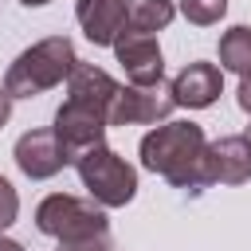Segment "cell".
Segmentation results:
<instances>
[{"mask_svg":"<svg viewBox=\"0 0 251 251\" xmlns=\"http://www.w3.org/2000/svg\"><path fill=\"white\" fill-rule=\"evenodd\" d=\"M67 149V161L75 165L86 149H94L98 141H106V129H110V118L94 106H82L75 98H67L59 110H55V126H51Z\"/></svg>","mask_w":251,"mask_h":251,"instance_id":"obj_6","label":"cell"},{"mask_svg":"<svg viewBox=\"0 0 251 251\" xmlns=\"http://www.w3.org/2000/svg\"><path fill=\"white\" fill-rule=\"evenodd\" d=\"M220 67L235 75H251V27L235 24L220 35Z\"/></svg>","mask_w":251,"mask_h":251,"instance_id":"obj_14","label":"cell"},{"mask_svg":"<svg viewBox=\"0 0 251 251\" xmlns=\"http://www.w3.org/2000/svg\"><path fill=\"white\" fill-rule=\"evenodd\" d=\"M12 157H16L20 173L31 176V180H47V176H55L63 165H71V161H67V149H63V141H59L55 129H27V133H20Z\"/></svg>","mask_w":251,"mask_h":251,"instance_id":"obj_7","label":"cell"},{"mask_svg":"<svg viewBox=\"0 0 251 251\" xmlns=\"http://www.w3.org/2000/svg\"><path fill=\"white\" fill-rule=\"evenodd\" d=\"M20 4H27V8H39V4H51V0H20Z\"/></svg>","mask_w":251,"mask_h":251,"instance_id":"obj_21","label":"cell"},{"mask_svg":"<svg viewBox=\"0 0 251 251\" xmlns=\"http://www.w3.org/2000/svg\"><path fill=\"white\" fill-rule=\"evenodd\" d=\"M141 153V169L165 176L173 188H208V141L204 129L196 122H165L157 129H149L137 145Z\"/></svg>","mask_w":251,"mask_h":251,"instance_id":"obj_1","label":"cell"},{"mask_svg":"<svg viewBox=\"0 0 251 251\" xmlns=\"http://www.w3.org/2000/svg\"><path fill=\"white\" fill-rule=\"evenodd\" d=\"M75 20L94 47H114L126 31V0H75Z\"/></svg>","mask_w":251,"mask_h":251,"instance_id":"obj_9","label":"cell"},{"mask_svg":"<svg viewBox=\"0 0 251 251\" xmlns=\"http://www.w3.org/2000/svg\"><path fill=\"white\" fill-rule=\"evenodd\" d=\"M235 98H239V110L251 114V75H239V94Z\"/></svg>","mask_w":251,"mask_h":251,"instance_id":"obj_18","label":"cell"},{"mask_svg":"<svg viewBox=\"0 0 251 251\" xmlns=\"http://www.w3.org/2000/svg\"><path fill=\"white\" fill-rule=\"evenodd\" d=\"M224 90V75L216 63H188L176 78H173V98L176 106H188V110H208Z\"/></svg>","mask_w":251,"mask_h":251,"instance_id":"obj_11","label":"cell"},{"mask_svg":"<svg viewBox=\"0 0 251 251\" xmlns=\"http://www.w3.org/2000/svg\"><path fill=\"white\" fill-rule=\"evenodd\" d=\"M208 176H212V184H247L251 180V141L239 133L208 141Z\"/></svg>","mask_w":251,"mask_h":251,"instance_id":"obj_10","label":"cell"},{"mask_svg":"<svg viewBox=\"0 0 251 251\" xmlns=\"http://www.w3.org/2000/svg\"><path fill=\"white\" fill-rule=\"evenodd\" d=\"M75 173L82 180V188L102 204V208H126L137 196V169L126 165L106 141H98L94 149H86L75 161Z\"/></svg>","mask_w":251,"mask_h":251,"instance_id":"obj_3","label":"cell"},{"mask_svg":"<svg viewBox=\"0 0 251 251\" xmlns=\"http://www.w3.org/2000/svg\"><path fill=\"white\" fill-rule=\"evenodd\" d=\"M180 12H184L188 24H196V27H212V24L224 20L227 0H180Z\"/></svg>","mask_w":251,"mask_h":251,"instance_id":"obj_15","label":"cell"},{"mask_svg":"<svg viewBox=\"0 0 251 251\" xmlns=\"http://www.w3.org/2000/svg\"><path fill=\"white\" fill-rule=\"evenodd\" d=\"M55 251H114V247H110V231H102V235H86V239H63Z\"/></svg>","mask_w":251,"mask_h":251,"instance_id":"obj_17","label":"cell"},{"mask_svg":"<svg viewBox=\"0 0 251 251\" xmlns=\"http://www.w3.org/2000/svg\"><path fill=\"white\" fill-rule=\"evenodd\" d=\"M114 59L122 63L126 78L137 82V86H149V82H161L165 78V59H161V47H157L153 35L122 31L118 43H114Z\"/></svg>","mask_w":251,"mask_h":251,"instance_id":"obj_8","label":"cell"},{"mask_svg":"<svg viewBox=\"0 0 251 251\" xmlns=\"http://www.w3.org/2000/svg\"><path fill=\"white\" fill-rule=\"evenodd\" d=\"M173 16H176V4L173 0H126V27L129 31L153 35V31L169 27Z\"/></svg>","mask_w":251,"mask_h":251,"instance_id":"obj_13","label":"cell"},{"mask_svg":"<svg viewBox=\"0 0 251 251\" xmlns=\"http://www.w3.org/2000/svg\"><path fill=\"white\" fill-rule=\"evenodd\" d=\"M0 251H24V247H20L16 239H4V235H0Z\"/></svg>","mask_w":251,"mask_h":251,"instance_id":"obj_20","label":"cell"},{"mask_svg":"<svg viewBox=\"0 0 251 251\" xmlns=\"http://www.w3.org/2000/svg\"><path fill=\"white\" fill-rule=\"evenodd\" d=\"M16 216H20V196H16V188L0 176V231H4V227H12V224H16Z\"/></svg>","mask_w":251,"mask_h":251,"instance_id":"obj_16","label":"cell"},{"mask_svg":"<svg viewBox=\"0 0 251 251\" xmlns=\"http://www.w3.org/2000/svg\"><path fill=\"white\" fill-rule=\"evenodd\" d=\"M8 118H12V94L0 86V129H4V122H8Z\"/></svg>","mask_w":251,"mask_h":251,"instance_id":"obj_19","label":"cell"},{"mask_svg":"<svg viewBox=\"0 0 251 251\" xmlns=\"http://www.w3.org/2000/svg\"><path fill=\"white\" fill-rule=\"evenodd\" d=\"M243 137H247V141H251V129H247V133H243Z\"/></svg>","mask_w":251,"mask_h":251,"instance_id":"obj_22","label":"cell"},{"mask_svg":"<svg viewBox=\"0 0 251 251\" xmlns=\"http://www.w3.org/2000/svg\"><path fill=\"white\" fill-rule=\"evenodd\" d=\"M75 63H78L75 43H71L67 35H47V39L31 43V47L8 67L4 90H8L12 98H35V94L67 82L71 71H75Z\"/></svg>","mask_w":251,"mask_h":251,"instance_id":"obj_2","label":"cell"},{"mask_svg":"<svg viewBox=\"0 0 251 251\" xmlns=\"http://www.w3.org/2000/svg\"><path fill=\"white\" fill-rule=\"evenodd\" d=\"M176 98H173V82H149V86H137V82H118V94L110 102V126H157L173 114Z\"/></svg>","mask_w":251,"mask_h":251,"instance_id":"obj_5","label":"cell"},{"mask_svg":"<svg viewBox=\"0 0 251 251\" xmlns=\"http://www.w3.org/2000/svg\"><path fill=\"white\" fill-rule=\"evenodd\" d=\"M114 94H118V82H114L102 67L82 63V59L75 63V71H71V78H67V98H75V102H82V106H94V110H102V114L110 118Z\"/></svg>","mask_w":251,"mask_h":251,"instance_id":"obj_12","label":"cell"},{"mask_svg":"<svg viewBox=\"0 0 251 251\" xmlns=\"http://www.w3.org/2000/svg\"><path fill=\"white\" fill-rule=\"evenodd\" d=\"M35 227L43 235H51L55 243L63 239H86V235H102L110 231V220L102 212V204L90 196H71V192H51L35 204Z\"/></svg>","mask_w":251,"mask_h":251,"instance_id":"obj_4","label":"cell"}]
</instances>
